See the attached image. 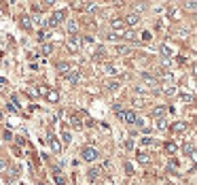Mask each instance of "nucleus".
<instances>
[{
	"label": "nucleus",
	"instance_id": "1",
	"mask_svg": "<svg viewBox=\"0 0 197 185\" xmlns=\"http://www.w3.org/2000/svg\"><path fill=\"white\" fill-rule=\"evenodd\" d=\"M98 149L96 147H83V151H81V157L85 160V162H96L98 160Z\"/></svg>",
	"mask_w": 197,
	"mask_h": 185
},
{
	"label": "nucleus",
	"instance_id": "2",
	"mask_svg": "<svg viewBox=\"0 0 197 185\" xmlns=\"http://www.w3.org/2000/svg\"><path fill=\"white\" fill-rule=\"evenodd\" d=\"M62 19H64V11H55V13H51L49 19H45V26L47 28H55Z\"/></svg>",
	"mask_w": 197,
	"mask_h": 185
},
{
	"label": "nucleus",
	"instance_id": "3",
	"mask_svg": "<svg viewBox=\"0 0 197 185\" xmlns=\"http://www.w3.org/2000/svg\"><path fill=\"white\" fill-rule=\"evenodd\" d=\"M140 79L146 83V85L150 87V90H153V92H159V90H157V87H159V85H157V79H155L153 75H148V72H142V75H140ZM146 85H144V87H146Z\"/></svg>",
	"mask_w": 197,
	"mask_h": 185
},
{
	"label": "nucleus",
	"instance_id": "4",
	"mask_svg": "<svg viewBox=\"0 0 197 185\" xmlns=\"http://www.w3.org/2000/svg\"><path fill=\"white\" fill-rule=\"evenodd\" d=\"M66 49L70 53H79V49H81V36H72L70 41H66Z\"/></svg>",
	"mask_w": 197,
	"mask_h": 185
},
{
	"label": "nucleus",
	"instance_id": "5",
	"mask_svg": "<svg viewBox=\"0 0 197 185\" xmlns=\"http://www.w3.org/2000/svg\"><path fill=\"white\" fill-rule=\"evenodd\" d=\"M117 115H119V121L136 124V113H134V111H121V113H117Z\"/></svg>",
	"mask_w": 197,
	"mask_h": 185
},
{
	"label": "nucleus",
	"instance_id": "6",
	"mask_svg": "<svg viewBox=\"0 0 197 185\" xmlns=\"http://www.w3.org/2000/svg\"><path fill=\"white\" fill-rule=\"evenodd\" d=\"M83 81V77H81V70H76V68H70V72H68V83L70 85H76V83H81Z\"/></svg>",
	"mask_w": 197,
	"mask_h": 185
},
{
	"label": "nucleus",
	"instance_id": "7",
	"mask_svg": "<svg viewBox=\"0 0 197 185\" xmlns=\"http://www.w3.org/2000/svg\"><path fill=\"white\" fill-rule=\"evenodd\" d=\"M182 151H185V155H189L191 160H195V145H193V140H189V142H185V147H182Z\"/></svg>",
	"mask_w": 197,
	"mask_h": 185
},
{
	"label": "nucleus",
	"instance_id": "8",
	"mask_svg": "<svg viewBox=\"0 0 197 185\" xmlns=\"http://www.w3.org/2000/svg\"><path fill=\"white\" fill-rule=\"evenodd\" d=\"M125 26H138L140 24V15H136V13H129L127 17H125V21H123Z\"/></svg>",
	"mask_w": 197,
	"mask_h": 185
},
{
	"label": "nucleus",
	"instance_id": "9",
	"mask_svg": "<svg viewBox=\"0 0 197 185\" xmlns=\"http://www.w3.org/2000/svg\"><path fill=\"white\" fill-rule=\"evenodd\" d=\"M49 147H51V151H53V153H59V151H62V145L57 142V139H55L53 134L49 136Z\"/></svg>",
	"mask_w": 197,
	"mask_h": 185
},
{
	"label": "nucleus",
	"instance_id": "10",
	"mask_svg": "<svg viewBox=\"0 0 197 185\" xmlns=\"http://www.w3.org/2000/svg\"><path fill=\"white\" fill-rule=\"evenodd\" d=\"M159 92H163L165 96H174V94H176V87H174L172 83H165V85H161V90H159Z\"/></svg>",
	"mask_w": 197,
	"mask_h": 185
},
{
	"label": "nucleus",
	"instance_id": "11",
	"mask_svg": "<svg viewBox=\"0 0 197 185\" xmlns=\"http://www.w3.org/2000/svg\"><path fill=\"white\" fill-rule=\"evenodd\" d=\"M104 72H106V75H110V77H114V75H119L121 70H119V68H117L114 64H106V68H104Z\"/></svg>",
	"mask_w": 197,
	"mask_h": 185
},
{
	"label": "nucleus",
	"instance_id": "12",
	"mask_svg": "<svg viewBox=\"0 0 197 185\" xmlns=\"http://www.w3.org/2000/svg\"><path fill=\"white\" fill-rule=\"evenodd\" d=\"M100 175H102V168H91V170L87 172V177H89V181H91V183H93V181L98 179Z\"/></svg>",
	"mask_w": 197,
	"mask_h": 185
},
{
	"label": "nucleus",
	"instance_id": "13",
	"mask_svg": "<svg viewBox=\"0 0 197 185\" xmlns=\"http://www.w3.org/2000/svg\"><path fill=\"white\" fill-rule=\"evenodd\" d=\"M45 98H47L49 102H57V100H59V92H55V90H51V92H45Z\"/></svg>",
	"mask_w": 197,
	"mask_h": 185
},
{
	"label": "nucleus",
	"instance_id": "14",
	"mask_svg": "<svg viewBox=\"0 0 197 185\" xmlns=\"http://www.w3.org/2000/svg\"><path fill=\"white\" fill-rule=\"evenodd\" d=\"M19 24H21V28H26V30H30V28H32V17H28V15H23V17L19 19Z\"/></svg>",
	"mask_w": 197,
	"mask_h": 185
},
{
	"label": "nucleus",
	"instance_id": "15",
	"mask_svg": "<svg viewBox=\"0 0 197 185\" xmlns=\"http://www.w3.org/2000/svg\"><path fill=\"white\" fill-rule=\"evenodd\" d=\"M165 111H167L165 106H155V109H153V117H157V119H161V117L165 115Z\"/></svg>",
	"mask_w": 197,
	"mask_h": 185
},
{
	"label": "nucleus",
	"instance_id": "16",
	"mask_svg": "<svg viewBox=\"0 0 197 185\" xmlns=\"http://www.w3.org/2000/svg\"><path fill=\"white\" fill-rule=\"evenodd\" d=\"M138 162L140 164H148L150 162V155H148L146 151H138Z\"/></svg>",
	"mask_w": 197,
	"mask_h": 185
},
{
	"label": "nucleus",
	"instance_id": "17",
	"mask_svg": "<svg viewBox=\"0 0 197 185\" xmlns=\"http://www.w3.org/2000/svg\"><path fill=\"white\" fill-rule=\"evenodd\" d=\"M110 26H112V30H119V32H121V30L125 28L123 19H112V24H110Z\"/></svg>",
	"mask_w": 197,
	"mask_h": 185
},
{
	"label": "nucleus",
	"instance_id": "18",
	"mask_svg": "<svg viewBox=\"0 0 197 185\" xmlns=\"http://www.w3.org/2000/svg\"><path fill=\"white\" fill-rule=\"evenodd\" d=\"M172 130H174V132H185V130H187V124H185V121H176V124L172 126Z\"/></svg>",
	"mask_w": 197,
	"mask_h": 185
},
{
	"label": "nucleus",
	"instance_id": "19",
	"mask_svg": "<svg viewBox=\"0 0 197 185\" xmlns=\"http://www.w3.org/2000/svg\"><path fill=\"white\" fill-rule=\"evenodd\" d=\"M159 51H161V55H163V57H172V49H170V47L165 45V43H163V45L159 47Z\"/></svg>",
	"mask_w": 197,
	"mask_h": 185
},
{
	"label": "nucleus",
	"instance_id": "20",
	"mask_svg": "<svg viewBox=\"0 0 197 185\" xmlns=\"http://www.w3.org/2000/svg\"><path fill=\"white\" fill-rule=\"evenodd\" d=\"M62 140H64V145H68V142L72 140V134L68 132V128H64V130H62Z\"/></svg>",
	"mask_w": 197,
	"mask_h": 185
},
{
	"label": "nucleus",
	"instance_id": "21",
	"mask_svg": "<svg viewBox=\"0 0 197 185\" xmlns=\"http://www.w3.org/2000/svg\"><path fill=\"white\" fill-rule=\"evenodd\" d=\"M134 104L136 106H144L146 104V96H134Z\"/></svg>",
	"mask_w": 197,
	"mask_h": 185
},
{
	"label": "nucleus",
	"instance_id": "22",
	"mask_svg": "<svg viewBox=\"0 0 197 185\" xmlns=\"http://www.w3.org/2000/svg\"><path fill=\"white\" fill-rule=\"evenodd\" d=\"M76 28H79L76 21H74V19H68V32H70V34H76Z\"/></svg>",
	"mask_w": 197,
	"mask_h": 185
},
{
	"label": "nucleus",
	"instance_id": "23",
	"mask_svg": "<svg viewBox=\"0 0 197 185\" xmlns=\"http://www.w3.org/2000/svg\"><path fill=\"white\" fill-rule=\"evenodd\" d=\"M159 79H163V81H170V83H172V79H174V77H172V72L161 70V72H159Z\"/></svg>",
	"mask_w": 197,
	"mask_h": 185
},
{
	"label": "nucleus",
	"instance_id": "24",
	"mask_svg": "<svg viewBox=\"0 0 197 185\" xmlns=\"http://www.w3.org/2000/svg\"><path fill=\"white\" fill-rule=\"evenodd\" d=\"M70 124H72V128H74V130H81V128H83V124H81V119H79L76 115L70 119Z\"/></svg>",
	"mask_w": 197,
	"mask_h": 185
},
{
	"label": "nucleus",
	"instance_id": "25",
	"mask_svg": "<svg viewBox=\"0 0 197 185\" xmlns=\"http://www.w3.org/2000/svg\"><path fill=\"white\" fill-rule=\"evenodd\" d=\"M104 53H106V51H104L102 47H98V49L93 51V60H104Z\"/></svg>",
	"mask_w": 197,
	"mask_h": 185
},
{
	"label": "nucleus",
	"instance_id": "26",
	"mask_svg": "<svg viewBox=\"0 0 197 185\" xmlns=\"http://www.w3.org/2000/svg\"><path fill=\"white\" fill-rule=\"evenodd\" d=\"M167 17H174V19H180V11H178V9H167Z\"/></svg>",
	"mask_w": 197,
	"mask_h": 185
},
{
	"label": "nucleus",
	"instance_id": "27",
	"mask_svg": "<svg viewBox=\"0 0 197 185\" xmlns=\"http://www.w3.org/2000/svg\"><path fill=\"white\" fill-rule=\"evenodd\" d=\"M157 128H159V130H167V119H165V117L157 119Z\"/></svg>",
	"mask_w": 197,
	"mask_h": 185
},
{
	"label": "nucleus",
	"instance_id": "28",
	"mask_svg": "<svg viewBox=\"0 0 197 185\" xmlns=\"http://www.w3.org/2000/svg\"><path fill=\"white\" fill-rule=\"evenodd\" d=\"M176 149H178V147H176V142H172V140L165 145V151H167L170 155H172V153H176Z\"/></svg>",
	"mask_w": 197,
	"mask_h": 185
},
{
	"label": "nucleus",
	"instance_id": "29",
	"mask_svg": "<svg viewBox=\"0 0 197 185\" xmlns=\"http://www.w3.org/2000/svg\"><path fill=\"white\" fill-rule=\"evenodd\" d=\"M40 51H43V55H49L51 51H53V45H51V43H45V45L40 47Z\"/></svg>",
	"mask_w": 197,
	"mask_h": 185
},
{
	"label": "nucleus",
	"instance_id": "30",
	"mask_svg": "<svg viewBox=\"0 0 197 185\" xmlns=\"http://www.w3.org/2000/svg\"><path fill=\"white\" fill-rule=\"evenodd\" d=\"M57 70H59V72H70V66H68L66 62H59V64H57Z\"/></svg>",
	"mask_w": 197,
	"mask_h": 185
},
{
	"label": "nucleus",
	"instance_id": "31",
	"mask_svg": "<svg viewBox=\"0 0 197 185\" xmlns=\"http://www.w3.org/2000/svg\"><path fill=\"white\" fill-rule=\"evenodd\" d=\"M180 100H182V102H193V94L182 92V94H180Z\"/></svg>",
	"mask_w": 197,
	"mask_h": 185
},
{
	"label": "nucleus",
	"instance_id": "32",
	"mask_svg": "<svg viewBox=\"0 0 197 185\" xmlns=\"http://www.w3.org/2000/svg\"><path fill=\"white\" fill-rule=\"evenodd\" d=\"M119 87H121V83H119V81H110V83H108V90H110V92H117Z\"/></svg>",
	"mask_w": 197,
	"mask_h": 185
},
{
	"label": "nucleus",
	"instance_id": "33",
	"mask_svg": "<svg viewBox=\"0 0 197 185\" xmlns=\"http://www.w3.org/2000/svg\"><path fill=\"white\" fill-rule=\"evenodd\" d=\"M53 177H55V183H57V185H64V177L59 175V170H55V172H53Z\"/></svg>",
	"mask_w": 197,
	"mask_h": 185
},
{
	"label": "nucleus",
	"instance_id": "34",
	"mask_svg": "<svg viewBox=\"0 0 197 185\" xmlns=\"http://www.w3.org/2000/svg\"><path fill=\"white\" fill-rule=\"evenodd\" d=\"M117 53H129V47H125V45H117Z\"/></svg>",
	"mask_w": 197,
	"mask_h": 185
},
{
	"label": "nucleus",
	"instance_id": "35",
	"mask_svg": "<svg viewBox=\"0 0 197 185\" xmlns=\"http://www.w3.org/2000/svg\"><path fill=\"white\" fill-rule=\"evenodd\" d=\"M142 145H144V147H150V145H155V140H150L148 136H144V139H142Z\"/></svg>",
	"mask_w": 197,
	"mask_h": 185
},
{
	"label": "nucleus",
	"instance_id": "36",
	"mask_svg": "<svg viewBox=\"0 0 197 185\" xmlns=\"http://www.w3.org/2000/svg\"><path fill=\"white\" fill-rule=\"evenodd\" d=\"M150 39H153V34H150L148 30H144V32H142V41H150Z\"/></svg>",
	"mask_w": 197,
	"mask_h": 185
},
{
	"label": "nucleus",
	"instance_id": "37",
	"mask_svg": "<svg viewBox=\"0 0 197 185\" xmlns=\"http://www.w3.org/2000/svg\"><path fill=\"white\" fill-rule=\"evenodd\" d=\"M32 9H34L36 13H40V11H45V4H32Z\"/></svg>",
	"mask_w": 197,
	"mask_h": 185
},
{
	"label": "nucleus",
	"instance_id": "38",
	"mask_svg": "<svg viewBox=\"0 0 197 185\" xmlns=\"http://www.w3.org/2000/svg\"><path fill=\"white\" fill-rule=\"evenodd\" d=\"M9 170V166H6V162L4 160H0V172H6Z\"/></svg>",
	"mask_w": 197,
	"mask_h": 185
},
{
	"label": "nucleus",
	"instance_id": "39",
	"mask_svg": "<svg viewBox=\"0 0 197 185\" xmlns=\"http://www.w3.org/2000/svg\"><path fill=\"white\" fill-rule=\"evenodd\" d=\"M125 170H127V175H134V166H132V164H129V162H127V164H125Z\"/></svg>",
	"mask_w": 197,
	"mask_h": 185
},
{
	"label": "nucleus",
	"instance_id": "40",
	"mask_svg": "<svg viewBox=\"0 0 197 185\" xmlns=\"http://www.w3.org/2000/svg\"><path fill=\"white\" fill-rule=\"evenodd\" d=\"M125 149H134V140H132V139L125 140Z\"/></svg>",
	"mask_w": 197,
	"mask_h": 185
},
{
	"label": "nucleus",
	"instance_id": "41",
	"mask_svg": "<svg viewBox=\"0 0 197 185\" xmlns=\"http://www.w3.org/2000/svg\"><path fill=\"white\" fill-rule=\"evenodd\" d=\"M185 9H189V11H195V4H193V2H189V4H185Z\"/></svg>",
	"mask_w": 197,
	"mask_h": 185
},
{
	"label": "nucleus",
	"instance_id": "42",
	"mask_svg": "<svg viewBox=\"0 0 197 185\" xmlns=\"http://www.w3.org/2000/svg\"><path fill=\"white\" fill-rule=\"evenodd\" d=\"M108 41H117V32H110L108 34Z\"/></svg>",
	"mask_w": 197,
	"mask_h": 185
},
{
	"label": "nucleus",
	"instance_id": "43",
	"mask_svg": "<svg viewBox=\"0 0 197 185\" xmlns=\"http://www.w3.org/2000/svg\"><path fill=\"white\" fill-rule=\"evenodd\" d=\"M0 83H2V85H6V79H2V77H0Z\"/></svg>",
	"mask_w": 197,
	"mask_h": 185
}]
</instances>
